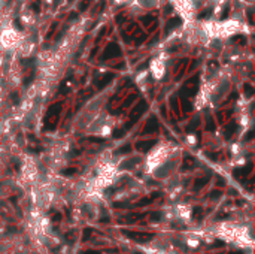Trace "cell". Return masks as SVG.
<instances>
[{
	"instance_id": "6da1fadb",
	"label": "cell",
	"mask_w": 255,
	"mask_h": 254,
	"mask_svg": "<svg viewBox=\"0 0 255 254\" xmlns=\"http://www.w3.org/2000/svg\"><path fill=\"white\" fill-rule=\"evenodd\" d=\"M2 43L6 46V48H11V46H15L17 43L20 42V38H18V33L12 29H5L2 32Z\"/></svg>"
},
{
	"instance_id": "7a4b0ae2",
	"label": "cell",
	"mask_w": 255,
	"mask_h": 254,
	"mask_svg": "<svg viewBox=\"0 0 255 254\" xmlns=\"http://www.w3.org/2000/svg\"><path fill=\"white\" fill-rule=\"evenodd\" d=\"M134 3L142 9H154L158 6L160 0H134Z\"/></svg>"
},
{
	"instance_id": "3957f363",
	"label": "cell",
	"mask_w": 255,
	"mask_h": 254,
	"mask_svg": "<svg viewBox=\"0 0 255 254\" xmlns=\"http://www.w3.org/2000/svg\"><path fill=\"white\" fill-rule=\"evenodd\" d=\"M21 21H23V24H26V26H32V24L35 23V14H33L32 11L26 12V14L21 17Z\"/></svg>"
},
{
	"instance_id": "277c9868",
	"label": "cell",
	"mask_w": 255,
	"mask_h": 254,
	"mask_svg": "<svg viewBox=\"0 0 255 254\" xmlns=\"http://www.w3.org/2000/svg\"><path fill=\"white\" fill-rule=\"evenodd\" d=\"M126 2H127V0H115L117 5H123V3H126Z\"/></svg>"
},
{
	"instance_id": "5b68a950",
	"label": "cell",
	"mask_w": 255,
	"mask_h": 254,
	"mask_svg": "<svg viewBox=\"0 0 255 254\" xmlns=\"http://www.w3.org/2000/svg\"><path fill=\"white\" fill-rule=\"evenodd\" d=\"M2 3H3V0H0V8H2Z\"/></svg>"
}]
</instances>
